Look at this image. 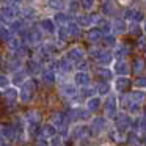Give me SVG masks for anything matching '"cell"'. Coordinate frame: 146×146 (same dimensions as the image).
I'll list each match as a JSON object with an SVG mask.
<instances>
[{"label":"cell","mask_w":146,"mask_h":146,"mask_svg":"<svg viewBox=\"0 0 146 146\" xmlns=\"http://www.w3.org/2000/svg\"><path fill=\"white\" fill-rule=\"evenodd\" d=\"M58 133V129L54 126L52 123H46L44 126H41V135L44 137V138H52V137H55Z\"/></svg>","instance_id":"d6986e66"},{"label":"cell","mask_w":146,"mask_h":146,"mask_svg":"<svg viewBox=\"0 0 146 146\" xmlns=\"http://www.w3.org/2000/svg\"><path fill=\"white\" fill-rule=\"evenodd\" d=\"M119 3H123V5H126V3H129V0H118Z\"/></svg>","instance_id":"e575fe53"},{"label":"cell","mask_w":146,"mask_h":146,"mask_svg":"<svg viewBox=\"0 0 146 146\" xmlns=\"http://www.w3.org/2000/svg\"><path fill=\"white\" fill-rule=\"evenodd\" d=\"M80 3H82L83 10H91V8L94 7L96 0H80Z\"/></svg>","instance_id":"4dcf8cb0"},{"label":"cell","mask_w":146,"mask_h":146,"mask_svg":"<svg viewBox=\"0 0 146 146\" xmlns=\"http://www.w3.org/2000/svg\"><path fill=\"white\" fill-rule=\"evenodd\" d=\"M80 10H82L80 0H68L66 2V11L69 14H79Z\"/></svg>","instance_id":"44dd1931"},{"label":"cell","mask_w":146,"mask_h":146,"mask_svg":"<svg viewBox=\"0 0 146 146\" xmlns=\"http://www.w3.org/2000/svg\"><path fill=\"white\" fill-rule=\"evenodd\" d=\"M36 80L35 79H27L22 85L19 86V101L22 104H30L36 94Z\"/></svg>","instance_id":"6da1fadb"},{"label":"cell","mask_w":146,"mask_h":146,"mask_svg":"<svg viewBox=\"0 0 146 146\" xmlns=\"http://www.w3.org/2000/svg\"><path fill=\"white\" fill-rule=\"evenodd\" d=\"M74 83H76L77 86H90V83H91V77H90V74L86 72V71H79V72L74 74Z\"/></svg>","instance_id":"4fadbf2b"},{"label":"cell","mask_w":146,"mask_h":146,"mask_svg":"<svg viewBox=\"0 0 146 146\" xmlns=\"http://www.w3.org/2000/svg\"><path fill=\"white\" fill-rule=\"evenodd\" d=\"M41 80L46 85H54L58 80V76H57L55 71H52V69H49V68L44 66V69H42V72H41Z\"/></svg>","instance_id":"5bb4252c"},{"label":"cell","mask_w":146,"mask_h":146,"mask_svg":"<svg viewBox=\"0 0 146 146\" xmlns=\"http://www.w3.org/2000/svg\"><path fill=\"white\" fill-rule=\"evenodd\" d=\"M8 86H11V77L8 76V74L0 72V90L3 91L5 88H8Z\"/></svg>","instance_id":"484cf974"},{"label":"cell","mask_w":146,"mask_h":146,"mask_svg":"<svg viewBox=\"0 0 146 146\" xmlns=\"http://www.w3.org/2000/svg\"><path fill=\"white\" fill-rule=\"evenodd\" d=\"M13 36H14V33L11 32V29L8 27V24L7 25H0V39H2V41L8 42Z\"/></svg>","instance_id":"cb8c5ba5"},{"label":"cell","mask_w":146,"mask_h":146,"mask_svg":"<svg viewBox=\"0 0 146 146\" xmlns=\"http://www.w3.org/2000/svg\"><path fill=\"white\" fill-rule=\"evenodd\" d=\"M3 141H5V140L2 138V135H0V145H2V143H3Z\"/></svg>","instance_id":"d590c367"},{"label":"cell","mask_w":146,"mask_h":146,"mask_svg":"<svg viewBox=\"0 0 146 146\" xmlns=\"http://www.w3.org/2000/svg\"><path fill=\"white\" fill-rule=\"evenodd\" d=\"M52 19L55 21L57 25H66V24L69 22V19H71V14L68 13V11H57V13H54Z\"/></svg>","instance_id":"ac0fdd59"},{"label":"cell","mask_w":146,"mask_h":146,"mask_svg":"<svg viewBox=\"0 0 146 146\" xmlns=\"http://www.w3.org/2000/svg\"><path fill=\"white\" fill-rule=\"evenodd\" d=\"M11 85L13 86H17L19 88L21 85H22L24 82H25L27 79H29V72L25 71V68H21V69L14 71V72H11Z\"/></svg>","instance_id":"9c48e42d"},{"label":"cell","mask_w":146,"mask_h":146,"mask_svg":"<svg viewBox=\"0 0 146 146\" xmlns=\"http://www.w3.org/2000/svg\"><path fill=\"white\" fill-rule=\"evenodd\" d=\"M130 80L127 79V76H123V77H118L116 80H115V90H116L118 93H123L124 90L129 86Z\"/></svg>","instance_id":"603a6c76"},{"label":"cell","mask_w":146,"mask_h":146,"mask_svg":"<svg viewBox=\"0 0 146 146\" xmlns=\"http://www.w3.org/2000/svg\"><path fill=\"white\" fill-rule=\"evenodd\" d=\"M42 69H44V64L41 61H38L36 58H32V60H27V64H25V71L29 72V76H41Z\"/></svg>","instance_id":"52a82bcc"},{"label":"cell","mask_w":146,"mask_h":146,"mask_svg":"<svg viewBox=\"0 0 146 146\" xmlns=\"http://www.w3.org/2000/svg\"><path fill=\"white\" fill-rule=\"evenodd\" d=\"M135 86L138 90H146V77H138L135 80Z\"/></svg>","instance_id":"d6a6232c"},{"label":"cell","mask_w":146,"mask_h":146,"mask_svg":"<svg viewBox=\"0 0 146 146\" xmlns=\"http://www.w3.org/2000/svg\"><path fill=\"white\" fill-rule=\"evenodd\" d=\"M98 61L101 64H105V66H107L111 61V55L108 54V52H101V54H98Z\"/></svg>","instance_id":"83f0119b"},{"label":"cell","mask_w":146,"mask_h":146,"mask_svg":"<svg viewBox=\"0 0 146 146\" xmlns=\"http://www.w3.org/2000/svg\"><path fill=\"white\" fill-rule=\"evenodd\" d=\"M105 115H107V118L118 116V101L113 94H108L107 101H105Z\"/></svg>","instance_id":"ba28073f"},{"label":"cell","mask_w":146,"mask_h":146,"mask_svg":"<svg viewBox=\"0 0 146 146\" xmlns=\"http://www.w3.org/2000/svg\"><path fill=\"white\" fill-rule=\"evenodd\" d=\"M96 90H98V93L101 96H108L110 94V85H108L107 82H101L98 86H96Z\"/></svg>","instance_id":"4316f807"},{"label":"cell","mask_w":146,"mask_h":146,"mask_svg":"<svg viewBox=\"0 0 146 146\" xmlns=\"http://www.w3.org/2000/svg\"><path fill=\"white\" fill-rule=\"evenodd\" d=\"M101 105H102V99L99 98V96H91V98H88V99H86V102H85V107H86V110H88V111L99 110Z\"/></svg>","instance_id":"e0dca14e"},{"label":"cell","mask_w":146,"mask_h":146,"mask_svg":"<svg viewBox=\"0 0 146 146\" xmlns=\"http://www.w3.org/2000/svg\"><path fill=\"white\" fill-rule=\"evenodd\" d=\"M38 25H39V29L44 32V35H55L57 27H58L52 17H44V19H41Z\"/></svg>","instance_id":"30bf717a"},{"label":"cell","mask_w":146,"mask_h":146,"mask_svg":"<svg viewBox=\"0 0 146 146\" xmlns=\"http://www.w3.org/2000/svg\"><path fill=\"white\" fill-rule=\"evenodd\" d=\"M66 2L68 0H46V7L50 11L57 13V11H64L66 10Z\"/></svg>","instance_id":"2e32d148"},{"label":"cell","mask_w":146,"mask_h":146,"mask_svg":"<svg viewBox=\"0 0 146 146\" xmlns=\"http://www.w3.org/2000/svg\"><path fill=\"white\" fill-rule=\"evenodd\" d=\"M60 94L66 99H71L74 96L79 94V90H77V85L76 83H71L68 80H60Z\"/></svg>","instance_id":"277c9868"},{"label":"cell","mask_w":146,"mask_h":146,"mask_svg":"<svg viewBox=\"0 0 146 146\" xmlns=\"http://www.w3.org/2000/svg\"><path fill=\"white\" fill-rule=\"evenodd\" d=\"M129 98H130V101L132 102H137V104H143L145 102V99H146V93L143 91V90H133L132 93L129 94Z\"/></svg>","instance_id":"7402d4cb"},{"label":"cell","mask_w":146,"mask_h":146,"mask_svg":"<svg viewBox=\"0 0 146 146\" xmlns=\"http://www.w3.org/2000/svg\"><path fill=\"white\" fill-rule=\"evenodd\" d=\"M0 135L5 141H16V127H14V124H0Z\"/></svg>","instance_id":"8992f818"},{"label":"cell","mask_w":146,"mask_h":146,"mask_svg":"<svg viewBox=\"0 0 146 146\" xmlns=\"http://www.w3.org/2000/svg\"><path fill=\"white\" fill-rule=\"evenodd\" d=\"M113 29H115V33H123V32H126V24L123 22V21H118V22H115V25H113Z\"/></svg>","instance_id":"1f68e13d"},{"label":"cell","mask_w":146,"mask_h":146,"mask_svg":"<svg viewBox=\"0 0 146 146\" xmlns=\"http://www.w3.org/2000/svg\"><path fill=\"white\" fill-rule=\"evenodd\" d=\"M99 36H101V32H90L88 33V38L91 39V41L93 39H99Z\"/></svg>","instance_id":"836d02e7"},{"label":"cell","mask_w":146,"mask_h":146,"mask_svg":"<svg viewBox=\"0 0 146 146\" xmlns=\"http://www.w3.org/2000/svg\"><path fill=\"white\" fill-rule=\"evenodd\" d=\"M143 29H145V32H146V21H145V27H143Z\"/></svg>","instance_id":"8d00e7d4"},{"label":"cell","mask_w":146,"mask_h":146,"mask_svg":"<svg viewBox=\"0 0 146 146\" xmlns=\"http://www.w3.org/2000/svg\"><path fill=\"white\" fill-rule=\"evenodd\" d=\"M115 72L119 74V76H127L129 74V64L126 61H118L116 66H115Z\"/></svg>","instance_id":"d4e9b609"},{"label":"cell","mask_w":146,"mask_h":146,"mask_svg":"<svg viewBox=\"0 0 146 146\" xmlns=\"http://www.w3.org/2000/svg\"><path fill=\"white\" fill-rule=\"evenodd\" d=\"M61 145H63V137L58 135V133L52 138H49V146H61Z\"/></svg>","instance_id":"f1b7e54d"},{"label":"cell","mask_w":146,"mask_h":146,"mask_svg":"<svg viewBox=\"0 0 146 146\" xmlns=\"http://www.w3.org/2000/svg\"><path fill=\"white\" fill-rule=\"evenodd\" d=\"M143 69H145V61H143V60H137L135 63H133V72H135V74H141Z\"/></svg>","instance_id":"f546056e"},{"label":"cell","mask_w":146,"mask_h":146,"mask_svg":"<svg viewBox=\"0 0 146 146\" xmlns=\"http://www.w3.org/2000/svg\"><path fill=\"white\" fill-rule=\"evenodd\" d=\"M24 121L25 124H41L42 116H41V111L39 110H30L24 115Z\"/></svg>","instance_id":"9a60e30c"},{"label":"cell","mask_w":146,"mask_h":146,"mask_svg":"<svg viewBox=\"0 0 146 146\" xmlns=\"http://www.w3.org/2000/svg\"><path fill=\"white\" fill-rule=\"evenodd\" d=\"M66 57L69 58L71 61H79V60H83V49L82 47H72V49H69L68 50V54H66Z\"/></svg>","instance_id":"ffe728a7"},{"label":"cell","mask_w":146,"mask_h":146,"mask_svg":"<svg viewBox=\"0 0 146 146\" xmlns=\"http://www.w3.org/2000/svg\"><path fill=\"white\" fill-rule=\"evenodd\" d=\"M88 133H90V127L83 123H76L69 130V135L74 140H79V141H83L88 137Z\"/></svg>","instance_id":"3957f363"},{"label":"cell","mask_w":146,"mask_h":146,"mask_svg":"<svg viewBox=\"0 0 146 146\" xmlns=\"http://www.w3.org/2000/svg\"><path fill=\"white\" fill-rule=\"evenodd\" d=\"M21 17L25 19L27 22H33L38 17V10L33 5H24L21 7Z\"/></svg>","instance_id":"7c38bea8"},{"label":"cell","mask_w":146,"mask_h":146,"mask_svg":"<svg viewBox=\"0 0 146 146\" xmlns=\"http://www.w3.org/2000/svg\"><path fill=\"white\" fill-rule=\"evenodd\" d=\"M21 7L22 5H14L5 2L3 5H0V14L7 19V22H11V21L21 17Z\"/></svg>","instance_id":"7a4b0ae2"},{"label":"cell","mask_w":146,"mask_h":146,"mask_svg":"<svg viewBox=\"0 0 146 146\" xmlns=\"http://www.w3.org/2000/svg\"><path fill=\"white\" fill-rule=\"evenodd\" d=\"M2 96L5 98V101L8 102V104H16L17 101H19V88L17 86H8V88H5L3 91H2Z\"/></svg>","instance_id":"8fae6325"},{"label":"cell","mask_w":146,"mask_h":146,"mask_svg":"<svg viewBox=\"0 0 146 146\" xmlns=\"http://www.w3.org/2000/svg\"><path fill=\"white\" fill-rule=\"evenodd\" d=\"M90 130L96 135L102 133L104 130H107V118H102V116H96L91 119V124H90Z\"/></svg>","instance_id":"5b68a950"},{"label":"cell","mask_w":146,"mask_h":146,"mask_svg":"<svg viewBox=\"0 0 146 146\" xmlns=\"http://www.w3.org/2000/svg\"><path fill=\"white\" fill-rule=\"evenodd\" d=\"M0 96H2V90H0Z\"/></svg>","instance_id":"74e56055"}]
</instances>
